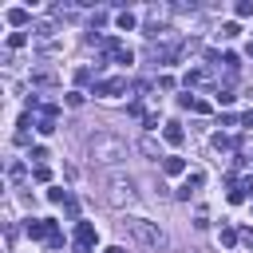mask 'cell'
<instances>
[{
  "instance_id": "6da1fadb",
  "label": "cell",
  "mask_w": 253,
  "mask_h": 253,
  "mask_svg": "<svg viewBox=\"0 0 253 253\" xmlns=\"http://www.w3.org/2000/svg\"><path fill=\"white\" fill-rule=\"evenodd\" d=\"M123 230L131 234L139 245H146V249H158V245H163V230L150 226L146 217H126V221H123Z\"/></svg>"
},
{
  "instance_id": "7a4b0ae2",
  "label": "cell",
  "mask_w": 253,
  "mask_h": 253,
  "mask_svg": "<svg viewBox=\"0 0 253 253\" xmlns=\"http://www.w3.org/2000/svg\"><path fill=\"white\" fill-rule=\"evenodd\" d=\"M91 158H99V163H119V158H126V143L115 139V135H95Z\"/></svg>"
},
{
  "instance_id": "3957f363",
  "label": "cell",
  "mask_w": 253,
  "mask_h": 253,
  "mask_svg": "<svg viewBox=\"0 0 253 253\" xmlns=\"http://www.w3.org/2000/svg\"><path fill=\"white\" fill-rule=\"evenodd\" d=\"M24 234H28L32 241H52L59 230H55V221H52V217H32L28 226H24Z\"/></svg>"
},
{
  "instance_id": "277c9868",
  "label": "cell",
  "mask_w": 253,
  "mask_h": 253,
  "mask_svg": "<svg viewBox=\"0 0 253 253\" xmlns=\"http://www.w3.org/2000/svg\"><path fill=\"white\" fill-rule=\"evenodd\" d=\"M91 245H95V226L91 221H79L75 226V253H91Z\"/></svg>"
},
{
  "instance_id": "5b68a950",
  "label": "cell",
  "mask_w": 253,
  "mask_h": 253,
  "mask_svg": "<svg viewBox=\"0 0 253 253\" xmlns=\"http://www.w3.org/2000/svg\"><path fill=\"white\" fill-rule=\"evenodd\" d=\"M126 91V79L123 75H115V79H99L95 83V95H103V99H115V95H123Z\"/></svg>"
},
{
  "instance_id": "8992f818",
  "label": "cell",
  "mask_w": 253,
  "mask_h": 253,
  "mask_svg": "<svg viewBox=\"0 0 253 253\" xmlns=\"http://www.w3.org/2000/svg\"><path fill=\"white\" fill-rule=\"evenodd\" d=\"M107 198H111L115 206H123V198L131 202V198H135V190H131V178H126V182H123V178H115V182H111V194H107Z\"/></svg>"
},
{
  "instance_id": "52a82bcc",
  "label": "cell",
  "mask_w": 253,
  "mask_h": 253,
  "mask_svg": "<svg viewBox=\"0 0 253 253\" xmlns=\"http://www.w3.org/2000/svg\"><path fill=\"white\" fill-rule=\"evenodd\" d=\"M36 131H40V135H52V131H55V107H44V115H40V123H36Z\"/></svg>"
},
{
  "instance_id": "ba28073f",
  "label": "cell",
  "mask_w": 253,
  "mask_h": 253,
  "mask_svg": "<svg viewBox=\"0 0 253 253\" xmlns=\"http://www.w3.org/2000/svg\"><path fill=\"white\" fill-rule=\"evenodd\" d=\"M202 182H206V178H202V174H190V178H186V182H182V186H178V198H190V194H194V190H198V186H202Z\"/></svg>"
},
{
  "instance_id": "9c48e42d",
  "label": "cell",
  "mask_w": 253,
  "mask_h": 253,
  "mask_svg": "<svg viewBox=\"0 0 253 253\" xmlns=\"http://www.w3.org/2000/svg\"><path fill=\"white\" fill-rule=\"evenodd\" d=\"M163 139H166L170 146H178V143L186 139V131H182V126H178V123H166V131H163Z\"/></svg>"
},
{
  "instance_id": "30bf717a",
  "label": "cell",
  "mask_w": 253,
  "mask_h": 253,
  "mask_svg": "<svg viewBox=\"0 0 253 253\" xmlns=\"http://www.w3.org/2000/svg\"><path fill=\"white\" fill-rule=\"evenodd\" d=\"M48 198H52L55 206H68V202H72V190H63V186H52V190H48Z\"/></svg>"
},
{
  "instance_id": "8fae6325",
  "label": "cell",
  "mask_w": 253,
  "mask_h": 253,
  "mask_svg": "<svg viewBox=\"0 0 253 253\" xmlns=\"http://www.w3.org/2000/svg\"><path fill=\"white\" fill-rule=\"evenodd\" d=\"M210 79V72H202V68H194V72H186V87H202Z\"/></svg>"
},
{
  "instance_id": "7c38bea8",
  "label": "cell",
  "mask_w": 253,
  "mask_h": 253,
  "mask_svg": "<svg viewBox=\"0 0 253 253\" xmlns=\"http://www.w3.org/2000/svg\"><path fill=\"white\" fill-rule=\"evenodd\" d=\"M163 170H166V174H182V170H186V163L174 154V158H163Z\"/></svg>"
},
{
  "instance_id": "4fadbf2b",
  "label": "cell",
  "mask_w": 253,
  "mask_h": 253,
  "mask_svg": "<svg viewBox=\"0 0 253 253\" xmlns=\"http://www.w3.org/2000/svg\"><path fill=\"white\" fill-rule=\"evenodd\" d=\"M111 59H115V63H135V52H131V48H123V44H119V48L111 52Z\"/></svg>"
},
{
  "instance_id": "5bb4252c",
  "label": "cell",
  "mask_w": 253,
  "mask_h": 253,
  "mask_svg": "<svg viewBox=\"0 0 253 253\" xmlns=\"http://www.w3.org/2000/svg\"><path fill=\"white\" fill-rule=\"evenodd\" d=\"M139 150H143V154H150V158H163V154H158V143H154V139H143V143H139Z\"/></svg>"
},
{
  "instance_id": "9a60e30c",
  "label": "cell",
  "mask_w": 253,
  "mask_h": 253,
  "mask_svg": "<svg viewBox=\"0 0 253 253\" xmlns=\"http://www.w3.org/2000/svg\"><path fill=\"white\" fill-rule=\"evenodd\" d=\"M115 24H119L123 32H131V28H135V16H131V12H119V16H115Z\"/></svg>"
},
{
  "instance_id": "2e32d148",
  "label": "cell",
  "mask_w": 253,
  "mask_h": 253,
  "mask_svg": "<svg viewBox=\"0 0 253 253\" xmlns=\"http://www.w3.org/2000/svg\"><path fill=\"white\" fill-rule=\"evenodd\" d=\"M214 146H217V150H234L237 143H234L230 135H214Z\"/></svg>"
},
{
  "instance_id": "e0dca14e",
  "label": "cell",
  "mask_w": 253,
  "mask_h": 253,
  "mask_svg": "<svg viewBox=\"0 0 253 253\" xmlns=\"http://www.w3.org/2000/svg\"><path fill=\"white\" fill-rule=\"evenodd\" d=\"M237 32H241V28H237L234 20H230V24H221V40H234V36H237Z\"/></svg>"
},
{
  "instance_id": "ac0fdd59",
  "label": "cell",
  "mask_w": 253,
  "mask_h": 253,
  "mask_svg": "<svg viewBox=\"0 0 253 253\" xmlns=\"http://www.w3.org/2000/svg\"><path fill=\"white\" fill-rule=\"evenodd\" d=\"M8 20H12V24H28V8H12Z\"/></svg>"
},
{
  "instance_id": "d6986e66",
  "label": "cell",
  "mask_w": 253,
  "mask_h": 253,
  "mask_svg": "<svg viewBox=\"0 0 253 253\" xmlns=\"http://www.w3.org/2000/svg\"><path fill=\"white\" fill-rule=\"evenodd\" d=\"M221 63H226V68H230V72H237V68H241V59H237L234 52H226V55H221Z\"/></svg>"
},
{
  "instance_id": "ffe728a7",
  "label": "cell",
  "mask_w": 253,
  "mask_h": 253,
  "mask_svg": "<svg viewBox=\"0 0 253 253\" xmlns=\"http://www.w3.org/2000/svg\"><path fill=\"white\" fill-rule=\"evenodd\" d=\"M237 237H241L237 230H221V245H237Z\"/></svg>"
},
{
  "instance_id": "44dd1931",
  "label": "cell",
  "mask_w": 253,
  "mask_h": 253,
  "mask_svg": "<svg viewBox=\"0 0 253 253\" xmlns=\"http://www.w3.org/2000/svg\"><path fill=\"white\" fill-rule=\"evenodd\" d=\"M24 44H28L24 32H12V36H8V48H24Z\"/></svg>"
},
{
  "instance_id": "7402d4cb",
  "label": "cell",
  "mask_w": 253,
  "mask_h": 253,
  "mask_svg": "<svg viewBox=\"0 0 253 253\" xmlns=\"http://www.w3.org/2000/svg\"><path fill=\"white\" fill-rule=\"evenodd\" d=\"M32 83H55L52 72H32Z\"/></svg>"
},
{
  "instance_id": "603a6c76",
  "label": "cell",
  "mask_w": 253,
  "mask_h": 253,
  "mask_svg": "<svg viewBox=\"0 0 253 253\" xmlns=\"http://www.w3.org/2000/svg\"><path fill=\"white\" fill-rule=\"evenodd\" d=\"M28 158H36V163L44 166V158H48V150H44V146H32V154H28Z\"/></svg>"
},
{
  "instance_id": "cb8c5ba5",
  "label": "cell",
  "mask_w": 253,
  "mask_h": 253,
  "mask_svg": "<svg viewBox=\"0 0 253 253\" xmlns=\"http://www.w3.org/2000/svg\"><path fill=\"white\" fill-rule=\"evenodd\" d=\"M234 12H237V16H253V4H249V0H241V4H237Z\"/></svg>"
},
{
  "instance_id": "d4e9b609",
  "label": "cell",
  "mask_w": 253,
  "mask_h": 253,
  "mask_svg": "<svg viewBox=\"0 0 253 253\" xmlns=\"http://www.w3.org/2000/svg\"><path fill=\"white\" fill-rule=\"evenodd\" d=\"M241 241H245V245H253V230H245V234H241Z\"/></svg>"
},
{
  "instance_id": "484cf974",
  "label": "cell",
  "mask_w": 253,
  "mask_h": 253,
  "mask_svg": "<svg viewBox=\"0 0 253 253\" xmlns=\"http://www.w3.org/2000/svg\"><path fill=\"white\" fill-rule=\"evenodd\" d=\"M103 253H126V249H123V245H107Z\"/></svg>"
}]
</instances>
